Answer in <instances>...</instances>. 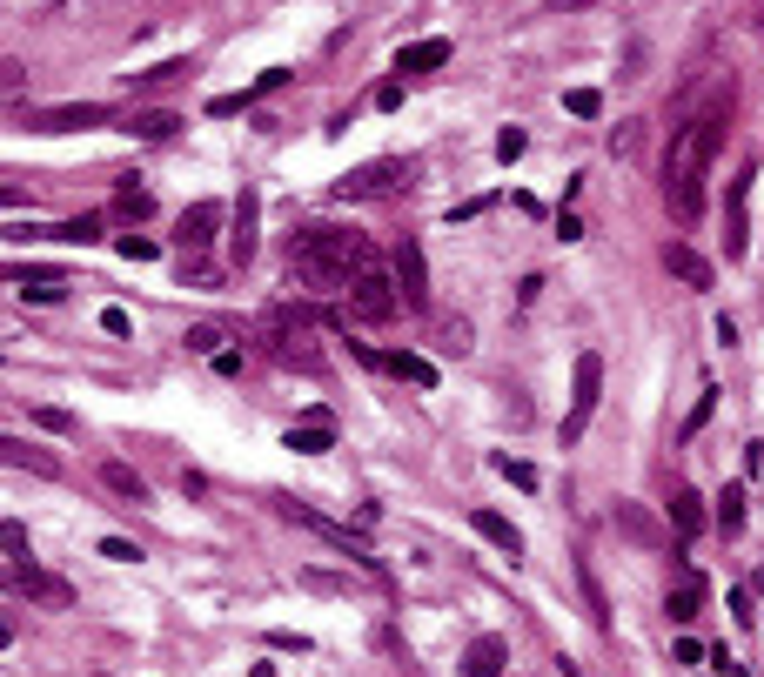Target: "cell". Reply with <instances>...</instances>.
<instances>
[{"instance_id":"6da1fadb","label":"cell","mask_w":764,"mask_h":677,"mask_svg":"<svg viewBox=\"0 0 764 677\" xmlns=\"http://www.w3.org/2000/svg\"><path fill=\"white\" fill-rule=\"evenodd\" d=\"M724 121H731V88L697 114V121H684L671 135V155H664V202H671L677 222H697V215H704V168H711V155H718V141H724Z\"/></svg>"},{"instance_id":"7a4b0ae2","label":"cell","mask_w":764,"mask_h":677,"mask_svg":"<svg viewBox=\"0 0 764 677\" xmlns=\"http://www.w3.org/2000/svg\"><path fill=\"white\" fill-rule=\"evenodd\" d=\"M275 510H282L289 523H302V530H315V537L329 543V550H342V557H349L356 570H369V577H382V557H376V550H369V543L356 537V530H349V523L322 517V510H309V503H295V497H275Z\"/></svg>"},{"instance_id":"3957f363","label":"cell","mask_w":764,"mask_h":677,"mask_svg":"<svg viewBox=\"0 0 764 677\" xmlns=\"http://www.w3.org/2000/svg\"><path fill=\"white\" fill-rule=\"evenodd\" d=\"M289 255H329V262H349V269L382 262V255L369 249V235H356V228H329V222L295 228V235H289Z\"/></svg>"},{"instance_id":"277c9868","label":"cell","mask_w":764,"mask_h":677,"mask_svg":"<svg viewBox=\"0 0 764 677\" xmlns=\"http://www.w3.org/2000/svg\"><path fill=\"white\" fill-rule=\"evenodd\" d=\"M597 403H604V356L597 349H584L577 356V369H570V416H563V450L570 443H584L590 416H597Z\"/></svg>"},{"instance_id":"5b68a950","label":"cell","mask_w":764,"mask_h":677,"mask_svg":"<svg viewBox=\"0 0 764 677\" xmlns=\"http://www.w3.org/2000/svg\"><path fill=\"white\" fill-rule=\"evenodd\" d=\"M403 188H409V161H396V155L362 161V168H349L342 181H329L336 202H376V195H403Z\"/></svg>"},{"instance_id":"8992f818","label":"cell","mask_w":764,"mask_h":677,"mask_svg":"<svg viewBox=\"0 0 764 677\" xmlns=\"http://www.w3.org/2000/svg\"><path fill=\"white\" fill-rule=\"evenodd\" d=\"M262 336H269L275 362H289V369H322V356L309 349V322H302V309H269V316H262Z\"/></svg>"},{"instance_id":"52a82bcc","label":"cell","mask_w":764,"mask_h":677,"mask_svg":"<svg viewBox=\"0 0 764 677\" xmlns=\"http://www.w3.org/2000/svg\"><path fill=\"white\" fill-rule=\"evenodd\" d=\"M356 275H362V269H349V262H329V255H289V289H309V295H322V302L349 295V289H356Z\"/></svg>"},{"instance_id":"ba28073f","label":"cell","mask_w":764,"mask_h":677,"mask_svg":"<svg viewBox=\"0 0 764 677\" xmlns=\"http://www.w3.org/2000/svg\"><path fill=\"white\" fill-rule=\"evenodd\" d=\"M349 309H356L362 322H389L396 309H403V289H396V269H382V262H369V269L356 275V289H349Z\"/></svg>"},{"instance_id":"9c48e42d","label":"cell","mask_w":764,"mask_h":677,"mask_svg":"<svg viewBox=\"0 0 764 677\" xmlns=\"http://www.w3.org/2000/svg\"><path fill=\"white\" fill-rule=\"evenodd\" d=\"M389 269H396V289H403V309H429V262L416 235H396L389 249Z\"/></svg>"},{"instance_id":"30bf717a","label":"cell","mask_w":764,"mask_h":677,"mask_svg":"<svg viewBox=\"0 0 764 677\" xmlns=\"http://www.w3.org/2000/svg\"><path fill=\"white\" fill-rule=\"evenodd\" d=\"M27 121H34L41 135H74V128H108L114 108L108 101H61V108H34Z\"/></svg>"},{"instance_id":"8fae6325","label":"cell","mask_w":764,"mask_h":677,"mask_svg":"<svg viewBox=\"0 0 764 677\" xmlns=\"http://www.w3.org/2000/svg\"><path fill=\"white\" fill-rule=\"evenodd\" d=\"M610 523H617V530H624V537L637 543V550H671V523H657L651 510H644V503L617 497V503H610Z\"/></svg>"},{"instance_id":"7c38bea8","label":"cell","mask_w":764,"mask_h":677,"mask_svg":"<svg viewBox=\"0 0 764 677\" xmlns=\"http://www.w3.org/2000/svg\"><path fill=\"white\" fill-rule=\"evenodd\" d=\"M7 584H14V590H27V597H34V604H47V610H68V604H74L68 577H54V570H41L34 557H27V564H7Z\"/></svg>"},{"instance_id":"4fadbf2b","label":"cell","mask_w":764,"mask_h":677,"mask_svg":"<svg viewBox=\"0 0 764 677\" xmlns=\"http://www.w3.org/2000/svg\"><path fill=\"white\" fill-rule=\"evenodd\" d=\"M222 215H228L222 202H188V208H181V222H175V242H181V255H202L208 242L222 235Z\"/></svg>"},{"instance_id":"5bb4252c","label":"cell","mask_w":764,"mask_h":677,"mask_svg":"<svg viewBox=\"0 0 764 677\" xmlns=\"http://www.w3.org/2000/svg\"><path fill=\"white\" fill-rule=\"evenodd\" d=\"M255 222H262V195L242 188V195H235V228H228V269H248V262H255Z\"/></svg>"},{"instance_id":"9a60e30c","label":"cell","mask_w":764,"mask_h":677,"mask_svg":"<svg viewBox=\"0 0 764 677\" xmlns=\"http://www.w3.org/2000/svg\"><path fill=\"white\" fill-rule=\"evenodd\" d=\"M450 54H456V47L443 41V34H429V41L396 47V81H403V74H436V68H450Z\"/></svg>"},{"instance_id":"2e32d148","label":"cell","mask_w":764,"mask_h":677,"mask_svg":"<svg viewBox=\"0 0 764 677\" xmlns=\"http://www.w3.org/2000/svg\"><path fill=\"white\" fill-rule=\"evenodd\" d=\"M751 181H758V161H744V168H738V181H731V235H724V255H744V249H751V222H744Z\"/></svg>"},{"instance_id":"e0dca14e","label":"cell","mask_w":764,"mask_h":677,"mask_svg":"<svg viewBox=\"0 0 764 677\" xmlns=\"http://www.w3.org/2000/svg\"><path fill=\"white\" fill-rule=\"evenodd\" d=\"M664 269H671L684 289H711V282H718V269H711L691 242H664Z\"/></svg>"},{"instance_id":"ac0fdd59","label":"cell","mask_w":764,"mask_h":677,"mask_svg":"<svg viewBox=\"0 0 764 677\" xmlns=\"http://www.w3.org/2000/svg\"><path fill=\"white\" fill-rule=\"evenodd\" d=\"M503 664H510V644L496 631H483L470 651H463V677H503Z\"/></svg>"},{"instance_id":"d6986e66","label":"cell","mask_w":764,"mask_h":677,"mask_svg":"<svg viewBox=\"0 0 764 677\" xmlns=\"http://www.w3.org/2000/svg\"><path fill=\"white\" fill-rule=\"evenodd\" d=\"M0 463H7V470H34V476H61V456L34 450V443H21V436H0Z\"/></svg>"},{"instance_id":"ffe728a7","label":"cell","mask_w":764,"mask_h":677,"mask_svg":"<svg viewBox=\"0 0 764 677\" xmlns=\"http://www.w3.org/2000/svg\"><path fill=\"white\" fill-rule=\"evenodd\" d=\"M470 530H476V537H490L496 550L510 557V564H517V557H523V530H517V523H510V517H496V510H470Z\"/></svg>"},{"instance_id":"44dd1931","label":"cell","mask_w":764,"mask_h":677,"mask_svg":"<svg viewBox=\"0 0 764 677\" xmlns=\"http://www.w3.org/2000/svg\"><path fill=\"white\" fill-rule=\"evenodd\" d=\"M704 597H711V584H704L697 570H684V577H677V590L664 597V610H671V624H691V617H704Z\"/></svg>"},{"instance_id":"7402d4cb","label":"cell","mask_w":764,"mask_h":677,"mask_svg":"<svg viewBox=\"0 0 764 677\" xmlns=\"http://www.w3.org/2000/svg\"><path fill=\"white\" fill-rule=\"evenodd\" d=\"M181 128H188V121H181L175 108H135L128 114V135L135 141H175Z\"/></svg>"},{"instance_id":"603a6c76","label":"cell","mask_w":764,"mask_h":677,"mask_svg":"<svg viewBox=\"0 0 764 677\" xmlns=\"http://www.w3.org/2000/svg\"><path fill=\"white\" fill-rule=\"evenodd\" d=\"M7 282H14L27 302H61V295H68V275H54V269H7Z\"/></svg>"},{"instance_id":"cb8c5ba5","label":"cell","mask_w":764,"mask_h":677,"mask_svg":"<svg viewBox=\"0 0 764 677\" xmlns=\"http://www.w3.org/2000/svg\"><path fill=\"white\" fill-rule=\"evenodd\" d=\"M382 369H389V376H396V383L436 389V362H429V356H416V349H389V356H382Z\"/></svg>"},{"instance_id":"d4e9b609","label":"cell","mask_w":764,"mask_h":677,"mask_svg":"<svg viewBox=\"0 0 764 677\" xmlns=\"http://www.w3.org/2000/svg\"><path fill=\"white\" fill-rule=\"evenodd\" d=\"M101 490H108V497H121V503H148V483H141L121 456H108V463H101Z\"/></svg>"},{"instance_id":"484cf974","label":"cell","mask_w":764,"mask_h":677,"mask_svg":"<svg viewBox=\"0 0 764 677\" xmlns=\"http://www.w3.org/2000/svg\"><path fill=\"white\" fill-rule=\"evenodd\" d=\"M188 74H195V61L175 54V61H161V68H148V74H128V88H135V94H161V88H175V81H188Z\"/></svg>"},{"instance_id":"4316f807","label":"cell","mask_w":764,"mask_h":677,"mask_svg":"<svg viewBox=\"0 0 764 677\" xmlns=\"http://www.w3.org/2000/svg\"><path fill=\"white\" fill-rule=\"evenodd\" d=\"M114 215H121L128 228H135V222H148V215H155V195H148V188H135V175H128L121 188H114Z\"/></svg>"},{"instance_id":"83f0119b","label":"cell","mask_w":764,"mask_h":677,"mask_svg":"<svg viewBox=\"0 0 764 677\" xmlns=\"http://www.w3.org/2000/svg\"><path fill=\"white\" fill-rule=\"evenodd\" d=\"M289 450L295 456H329V450H336V429H329V423H295L289 429Z\"/></svg>"},{"instance_id":"f1b7e54d","label":"cell","mask_w":764,"mask_h":677,"mask_svg":"<svg viewBox=\"0 0 764 677\" xmlns=\"http://www.w3.org/2000/svg\"><path fill=\"white\" fill-rule=\"evenodd\" d=\"M671 523H677V537L691 543L697 530H704V497H697V490H677V497H671Z\"/></svg>"},{"instance_id":"f546056e","label":"cell","mask_w":764,"mask_h":677,"mask_svg":"<svg viewBox=\"0 0 764 677\" xmlns=\"http://www.w3.org/2000/svg\"><path fill=\"white\" fill-rule=\"evenodd\" d=\"M718 530H724V537H738V530H744V483H724V497H718Z\"/></svg>"},{"instance_id":"4dcf8cb0","label":"cell","mask_w":764,"mask_h":677,"mask_svg":"<svg viewBox=\"0 0 764 677\" xmlns=\"http://www.w3.org/2000/svg\"><path fill=\"white\" fill-rule=\"evenodd\" d=\"M490 470H496V476H510L517 490H537V483H543V476H537V463H523V456H503V450L490 456Z\"/></svg>"},{"instance_id":"1f68e13d","label":"cell","mask_w":764,"mask_h":677,"mask_svg":"<svg viewBox=\"0 0 764 677\" xmlns=\"http://www.w3.org/2000/svg\"><path fill=\"white\" fill-rule=\"evenodd\" d=\"M54 242H74V249L101 242V215H74V222H61V228H54Z\"/></svg>"},{"instance_id":"d6a6232c","label":"cell","mask_w":764,"mask_h":677,"mask_svg":"<svg viewBox=\"0 0 764 677\" xmlns=\"http://www.w3.org/2000/svg\"><path fill=\"white\" fill-rule=\"evenodd\" d=\"M577 584H584V597H590V624L610 631V604H604V590H597V577H590V564H577Z\"/></svg>"},{"instance_id":"836d02e7","label":"cell","mask_w":764,"mask_h":677,"mask_svg":"<svg viewBox=\"0 0 764 677\" xmlns=\"http://www.w3.org/2000/svg\"><path fill=\"white\" fill-rule=\"evenodd\" d=\"M114 249H121V262H155V235H135V228H128V235H114Z\"/></svg>"},{"instance_id":"e575fe53","label":"cell","mask_w":764,"mask_h":677,"mask_svg":"<svg viewBox=\"0 0 764 677\" xmlns=\"http://www.w3.org/2000/svg\"><path fill=\"white\" fill-rule=\"evenodd\" d=\"M637 141H644V121H617V128H610V155L630 161V155H637Z\"/></svg>"},{"instance_id":"d590c367","label":"cell","mask_w":764,"mask_h":677,"mask_svg":"<svg viewBox=\"0 0 764 677\" xmlns=\"http://www.w3.org/2000/svg\"><path fill=\"white\" fill-rule=\"evenodd\" d=\"M563 108L577 114V121H597V114H604V94H597V88H570V94H563Z\"/></svg>"},{"instance_id":"8d00e7d4","label":"cell","mask_w":764,"mask_h":677,"mask_svg":"<svg viewBox=\"0 0 764 677\" xmlns=\"http://www.w3.org/2000/svg\"><path fill=\"white\" fill-rule=\"evenodd\" d=\"M34 423H41V429H54V436H81V416H68V409H54V403H41V409H34Z\"/></svg>"},{"instance_id":"74e56055","label":"cell","mask_w":764,"mask_h":677,"mask_svg":"<svg viewBox=\"0 0 764 677\" xmlns=\"http://www.w3.org/2000/svg\"><path fill=\"white\" fill-rule=\"evenodd\" d=\"M188 349H195V356H222V329H215V322H195V329H188Z\"/></svg>"},{"instance_id":"f35d334b","label":"cell","mask_w":764,"mask_h":677,"mask_svg":"<svg viewBox=\"0 0 764 677\" xmlns=\"http://www.w3.org/2000/svg\"><path fill=\"white\" fill-rule=\"evenodd\" d=\"M0 543H7V564H27V530H21L14 517L0 523Z\"/></svg>"},{"instance_id":"ab89813d","label":"cell","mask_w":764,"mask_h":677,"mask_svg":"<svg viewBox=\"0 0 764 677\" xmlns=\"http://www.w3.org/2000/svg\"><path fill=\"white\" fill-rule=\"evenodd\" d=\"M101 557H108V564H141V543H128V537H101Z\"/></svg>"},{"instance_id":"60d3db41","label":"cell","mask_w":764,"mask_h":677,"mask_svg":"<svg viewBox=\"0 0 764 677\" xmlns=\"http://www.w3.org/2000/svg\"><path fill=\"white\" fill-rule=\"evenodd\" d=\"M302 584L322 590V597H349V577H329V570H302Z\"/></svg>"},{"instance_id":"b9f144b4","label":"cell","mask_w":764,"mask_h":677,"mask_svg":"<svg viewBox=\"0 0 764 677\" xmlns=\"http://www.w3.org/2000/svg\"><path fill=\"white\" fill-rule=\"evenodd\" d=\"M242 108H255V94H215V101H208V114H215V121H228V114H242Z\"/></svg>"},{"instance_id":"7bdbcfd3","label":"cell","mask_w":764,"mask_h":677,"mask_svg":"<svg viewBox=\"0 0 764 677\" xmlns=\"http://www.w3.org/2000/svg\"><path fill=\"white\" fill-rule=\"evenodd\" d=\"M523 148H530V135H523V128H503V135H496V161H517Z\"/></svg>"},{"instance_id":"ee69618b","label":"cell","mask_w":764,"mask_h":677,"mask_svg":"<svg viewBox=\"0 0 764 677\" xmlns=\"http://www.w3.org/2000/svg\"><path fill=\"white\" fill-rule=\"evenodd\" d=\"M443 349H450V356H470V322H443Z\"/></svg>"},{"instance_id":"f6af8a7d","label":"cell","mask_w":764,"mask_h":677,"mask_svg":"<svg viewBox=\"0 0 764 677\" xmlns=\"http://www.w3.org/2000/svg\"><path fill=\"white\" fill-rule=\"evenodd\" d=\"M711 409H718V389H704V396H697V409H691V423H684V436H697V429L711 423Z\"/></svg>"},{"instance_id":"bcb514c9","label":"cell","mask_w":764,"mask_h":677,"mask_svg":"<svg viewBox=\"0 0 764 677\" xmlns=\"http://www.w3.org/2000/svg\"><path fill=\"white\" fill-rule=\"evenodd\" d=\"M282 81H289V68H262V74H255V88H248V94H275V88H282Z\"/></svg>"},{"instance_id":"7dc6e473","label":"cell","mask_w":764,"mask_h":677,"mask_svg":"<svg viewBox=\"0 0 764 677\" xmlns=\"http://www.w3.org/2000/svg\"><path fill=\"white\" fill-rule=\"evenodd\" d=\"M101 329H108V336H128L135 322H128V309H101Z\"/></svg>"},{"instance_id":"c3c4849f","label":"cell","mask_w":764,"mask_h":677,"mask_svg":"<svg viewBox=\"0 0 764 677\" xmlns=\"http://www.w3.org/2000/svg\"><path fill=\"white\" fill-rule=\"evenodd\" d=\"M376 108H403V81H382V88H376Z\"/></svg>"},{"instance_id":"681fc988","label":"cell","mask_w":764,"mask_h":677,"mask_svg":"<svg viewBox=\"0 0 764 677\" xmlns=\"http://www.w3.org/2000/svg\"><path fill=\"white\" fill-rule=\"evenodd\" d=\"M21 81H27L21 61H7V68H0V88H7V94H21Z\"/></svg>"},{"instance_id":"f907efd6","label":"cell","mask_w":764,"mask_h":677,"mask_svg":"<svg viewBox=\"0 0 764 677\" xmlns=\"http://www.w3.org/2000/svg\"><path fill=\"white\" fill-rule=\"evenodd\" d=\"M677 664H704V644H697V637H677Z\"/></svg>"},{"instance_id":"816d5d0a","label":"cell","mask_w":764,"mask_h":677,"mask_svg":"<svg viewBox=\"0 0 764 677\" xmlns=\"http://www.w3.org/2000/svg\"><path fill=\"white\" fill-rule=\"evenodd\" d=\"M483 208H490V195H476V202H463V208H450V222H476V215H483Z\"/></svg>"},{"instance_id":"f5cc1de1","label":"cell","mask_w":764,"mask_h":677,"mask_svg":"<svg viewBox=\"0 0 764 677\" xmlns=\"http://www.w3.org/2000/svg\"><path fill=\"white\" fill-rule=\"evenodd\" d=\"M584 7H597V0H550V14H584Z\"/></svg>"}]
</instances>
